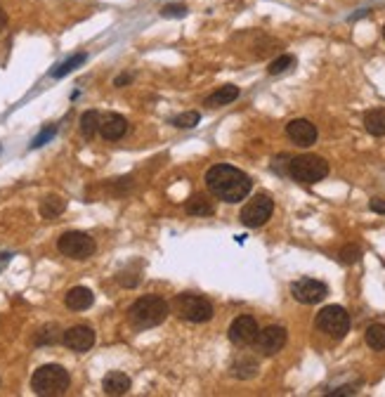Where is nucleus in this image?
Here are the masks:
<instances>
[{"instance_id":"1","label":"nucleus","mask_w":385,"mask_h":397,"mask_svg":"<svg viewBox=\"0 0 385 397\" xmlns=\"http://www.w3.org/2000/svg\"><path fill=\"white\" fill-rule=\"evenodd\" d=\"M206 185L213 197H218L220 201H225V204H239V201H244L251 194L253 182L239 168L220 164L213 166L206 173Z\"/></svg>"},{"instance_id":"2","label":"nucleus","mask_w":385,"mask_h":397,"mask_svg":"<svg viewBox=\"0 0 385 397\" xmlns=\"http://www.w3.org/2000/svg\"><path fill=\"white\" fill-rule=\"evenodd\" d=\"M71 379L62 364H43L31 376V390L43 397H60L69 390Z\"/></svg>"},{"instance_id":"3","label":"nucleus","mask_w":385,"mask_h":397,"mask_svg":"<svg viewBox=\"0 0 385 397\" xmlns=\"http://www.w3.org/2000/svg\"><path fill=\"white\" fill-rule=\"evenodd\" d=\"M130 322L137 329H152L166 322L168 317V303L161 296H142L130 305Z\"/></svg>"},{"instance_id":"4","label":"nucleus","mask_w":385,"mask_h":397,"mask_svg":"<svg viewBox=\"0 0 385 397\" xmlns=\"http://www.w3.org/2000/svg\"><path fill=\"white\" fill-rule=\"evenodd\" d=\"M289 175L296 182H303V185H315V182L324 180L326 175H329V164H326L322 156L303 154V156L291 159Z\"/></svg>"},{"instance_id":"5","label":"nucleus","mask_w":385,"mask_h":397,"mask_svg":"<svg viewBox=\"0 0 385 397\" xmlns=\"http://www.w3.org/2000/svg\"><path fill=\"white\" fill-rule=\"evenodd\" d=\"M175 310H178L180 320L192 324H204L213 320V305L204 296L197 294H182L175 298Z\"/></svg>"},{"instance_id":"6","label":"nucleus","mask_w":385,"mask_h":397,"mask_svg":"<svg viewBox=\"0 0 385 397\" xmlns=\"http://www.w3.org/2000/svg\"><path fill=\"white\" fill-rule=\"evenodd\" d=\"M57 249H60L62 256H67L71 260H88L95 253L97 244L86 232H64L57 239Z\"/></svg>"},{"instance_id":"7","label":"nucleus","mask_w":385,"mask_h":397,"mask_svg":"<svg viewBox=\"0 0 385 397\" xmlns=\"http://www.w3.org/2000/svg\"><path fill=\"white\" fill-rule=\"evenodd\" d=\"M317 329L331 338H343L350 331V315L341 305H329L317 315Z\"/></svg>"},{"instance_id":"8","label":"nucleus","mask_w":385,"mask_h":397,"mask_svg":"<svg viewBox=\"0 0 385 397\" xmlns=\"http://www.w3.org/2000/svg\"><path fill=\"white\" fill-rule=\"evenodd\" d=\"M272 211L274 201L267 194H258V197H253L249 204L241 208V223L246 227H263L272 218Z\"/></svg>"},{"instance_id":"9","label":"nucleus","mask_w":385,"mask_h":397,"mask_svg":"<svg viewBox=\"0 0 385 397\" xmlns=\"http://www.w3.org/2000/svg\"><path fill=\"white\" fill-rule=\"evenodd\" d=\"M291 296L303 305H317L329 296V289H326V284L319 282V279L305 277V279H298V282L291 286Z\"/></svg>"},{"instance_id":"10","label":"nucleus","mask_w":385,"mask_h":397,"mask_svg":"<svg viewBox=\"0 0 385 397\" xmlns=\"http://www.w3.org/2000/svg\"><path fill=\"white\" fill-rule=\"evenodd\" d=\"M258 322L251 315H239L230 327V341L234 346H251L258 338Z\"/></svg>"},{"instance_id":"11","label":"nucleus","mask_w":385,"mask_h":397,"mask_svg":"<svg viewBox=\"0 0 385 397\" xmlns=\"http://www.w3.org/2000/svg\"><path fill=\"white\" fill-rule=\"evenodd\" d=\"M286 341H289V334H286L284 327H267L263 331H258L256 346L263 355L272 357L286 346Z\"/></svg>"},{"instance_id":"12","label":"nucleus","mask_w":385,"mask_h":397,"mask_svg":"<svg viewBox=\"0 0 385 397\" xmlns=\"http://www.w3.org/2000/svg\"><path fill=\"white\" fill-rule=\"evenodd\" d=\"M62 343L69 350H74V353H88V350L95 346V331L90 327L78 324V327H71V329L64 331Z\"/></svg>"},{"instance_id":"13","label":"nucleus","mask_w":385,"mask_h":397,"mask_svg":"<svg viewBox=\"0 0 385 397\" xmlns=\"http://www.w3.org/2000/svg\"><path fill=\"white\" fill-rule=\"evenodd\" d=\"M286 135H289L291 142H296L298 147H310L317 142V126L310 123L308 119H296L286 126Z\"/></svg>"},{"instance_id":"14","label":"nucleus","mask_w":385,"mask_h":397,"mask_svg":"<svg viewBox=\"0 0 385 397\" xmlns=\"http://www.w3.org/2000/svg\"><path fill=\"white\" fill-rule=\"evenodd\" d=\"M97 133H100L104 140L116 142L128 133V121L123 119L121 114H114V112L100 114V130H97Z\"/></svg>"},{"instance_id":"15","label":"nucleus","mask_w":385,"mask_h":397,"mask_svg":"<svg viewBox=\"0 0 385 397\" xmlns=\"http://www.w3.org/2000/svg\"><path fill=\"white\" fill-rule=\"evenodd\" d=\"M64 303H67L69 310L83 312L95 303V296H93V291L86 289V286H74V289L67 294V298H64Z\"/></svg>"},{"instance_id":"16","label":"nucleus","mask_w":385,"mask_h":397,"mask_svg":"<svg viewBox=\"0 0 385 397\" xmlns=\"http://www.w3.org/2000/svg\"><path fill=\"white\" fill-rule=\"evenodd\" d=\"M102 388H104V393L114 395V397L126 395L128 390H130V379L123 372H109L107 376H104Z\"/></svg>"},{"instance_id":"17","label":"nucleus","mask_w":385,"mask_h":397,"mask_svg":"<svg viewBox=\"0 0 385 397\" xmlns=\"http://www.w3.org/2000/svg\"><path fill=\"white\" fill-rule=\"evenodd\" d=\"M364 128H367L374 138H383L385 135V109H371V112L364 114Z\"/></svg>"},{"instance_id":"18","label":"nucleus","mask_w":385,"mask_h":397,"mask_svg":"<svg viewBox=\"0 0 385 397\" xmlns=\"http://www.w3.org/2000/svg\"><path fill=\"white\" fill-rule=\"evenodd\" d=\"M67 211V201H64L62 197H57V194H50V197H45L41 201V216L43 218H60L62 213Z\"/></svg>"},{"instance_id":"19","label":"nucleus","mask_w":385,"mask_h":397,"mask_svg":"<svg viewBox=\"0 0 385 397\" xmlns=\"http://www.w3.org/2000/svg\"><path fill=\"white\" fill-rule=\"evenodd\" d=\"M239 97L237 86H223L220 90H215L213 95L206 97V107H225V104L234 102Z\"/></svg>"},{"instance_id":"20","label":"nucleus","mask_w":385,"mask_h":397,"mask_svg":"<svg viewBox=\"0 0 385 397\" xmlns=\"http://www.w3.org/2000/svg\"><path fill=\"white\" fill-rule=\"evenodd\" d=\"M364 336L371 350H385V324H371Z\"/></svg>"},{"instance_id":"21","label":"nucleus","mask_w":385,"mask_h":397,"mask_svg":"<svg viewBox=\"0 0 385 397\" xmlns=\"http://www.w3.org/2000/svg\"><path fill=\"white\" fill-rule=\"evenodd\" d=\"M232 372L234 376H239V379H251V376H256L258 372V362L253 360V357H239V360L234 362Z\"/></svg>"},{"instance_id":"22","label":"nucleus","mask_w":385,"mask_h":397,"mask_svg":"<svg viewBox=\"0 0 385 397\" xmlns=\"http://www.w3.org/2000/svg\"><path fill=\"white\" fill-rule=\"evenodd\" d=\"M86 60H88V55H86V52H78V55L69 57L67 62L57 64V67L52 69V76H55V78H62V76H67V74H71V71H74L76 67H81V64L86 62Z\"/></svg>"},{"instance_id":"23","label":"nucleus","mask_w":385,"mask_h":397,"mask_svg":"<svg viewBox=\"0 0 385 397\" xmlns=\"http://www.w3.org/2000/svg\"><path fill=\"white\" fill-rule=\"evenodd\" d=\"M100 130V114L97 112H86L81 116V135L88 140L95 138V133Z\"/></svg>"},{"instance_id":"24","label":"nucleus","mask_w":385,"mask_h":397,"mask_svg":"<svg viewBox=\"0 0 385 397\" xmlns=\"http://www.w3.org/2000/svg\"><path fill=\"white\" fill-rule=\"evenodd\" d=\"M60 341H62V336H60V327H57V324L43 327L36 336V346H55V343H60Z\"/></svg>"},{"instance_id":"25","label":"nucleus","mask_w":385,"mask_h":397,"mask_svg":"<svg viewBox=\"0 0 385 397\" xmlns=\"http://www.w3.org/2000/svg\"><path fill=\"white\" fill-rule=\"evenodd\" d=\"M185 211L189 213V216H213V211L215 208L208 204L206 199H201V197H192L187 201V206H185Z\"/></svg>"},{"instance_id":"26","label":"nucleus","mask_w":385,"mask_h":397,"mask_svg":"<svg viewBox=\"0 0 385 397\" xmlns=\"http://www.w3.org/2000/svg\"><path fill=\"white\" fill-rule=\"evenodd\" d=\"M293 64H296V57L293 55H282V57H277L270 67H267V71H270L272 76H277V74H284V71H289Z\"/></svg>"},{"instance_id":"27","label":"nucleus","mask_w":385,"mask_h":397,"mask_svg":"<svg viewBox=\"0 0 385 397\" xmlns=\"http://www.w3.org/2000/svg\"><path fill=\"white\" fill-rule=\"evenodd\" d=\"M360 258H362V249L357 244H348L345 249H341V253H338V260H341L343 265H355Z\"/></svg>"},{"instance_id":"28","label":"nucleus","mask_w":385,"mask_h":397,"mask_svg":"<svg viewBox=\"0 0 385 397\" xmlns=\"http://www.w3.org/2000/svg\"><path fill=\"white\" fill-rule=\"evenodd\" d=\"M199 112H187V114H180L178 119H173V126L175 128H194L199 123Z\"/></svg>"},{"instance_id":"29","label":"nucleus","mask_w":385,"mask_h":397,"mask_svg":"<svg viewBox=\"0 0 385 397\" xmlns=\"http://www.w3.org/2000/svg\"><path fill=\"white\" fill-rule=\"evenodd\" d=\"M187 15V8L185 5H180V3H175V5H166V8H161V17H166V19H173V17H185Z\"/></svg>"},{"instance_id":"30","label":"nucleus","mask_w":385,"mask_h":397,"mask_svg":"<svg viewBox=\"0 0 385 397\" xmlns=\"http://www.w3.org/2000/svg\"><path fill=\"white\" fill-rule=\"evenodd\" d=\"M55 133H57V128H55V126H48V128H45V130H43V133H41V135H38V138H36L34 142H31V149H38V147H43V145H45V142H48V140H52V138H55Z\"/></svg>"},{"instance_id":"31","label":"nucleus","mask_w":385,"mask_h":397,"mask_svg":"<svg viewBox=\"0 0 385 397\" xmlns=\"http://www.w3.org/2000/svg\"><path fill=\"white\" fill-rule=\"evenodd\" d=\"M369 208L374 213H385V199H371L369 201Z\"/></svg>"},{"instance_id":"32","label":"nucleus","mask_w":385,"mask_h":397,"mask_svg":"<svg viewBox=\"0 0 385 397\" xmlns=\"http://www.w3.org/2000/svg\"><path fill=\"white\" fill-rule=\"evenodd\" d=\"M130 81H133V76H126V74H123V76H119V78H116V81H114V86H128V83Z\"/></svg>"},{"instance_id":"33","label":"nucleus","mask_w":385,"mask_h":397,"mask_svg":"<svg viewBox=\"0 0 385 397\" xmlns=\"http://www.w3.org/2000/svg\"><path fill=\"white\" fill-rule=\"evenodd\" d=\"M5 26H8V15H5V10L0 8V34L5 31Z\"/></svg>"},{"instance_id":"34","label":"nucleus","mask_w":385,"mask_h":397,"mask_svg":"<svg viewBox=\"0 0 385 397\" xmlns=\"http://www.w3.org/2000/svg\"><path fill=\"white\" fill-rule=\"evenodd\" d=\"M383 38H385V26H383Z\"/></svg>"}]
</instances>
